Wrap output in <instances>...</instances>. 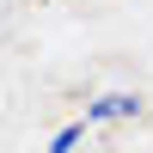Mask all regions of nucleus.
I'll use <instances>...</instances> for the list:
<instances>
[{"label":"nucleus","mask_w":153,"mask_h":153,"mask_svg":"<svg viewBox=\"0 0 153 153\" xmlns=\"http://www.w3.org/2000/svg\"><path fill=\"white\" fill-rule=\"evenodd\" d=\"M141 110V98H129V92H110V98H98L92 110H86V123H110V117H135Z\"/></svg>","instance_id":"nucleus-1"},{"label":"nucleus","mask_w":153,"mask_h":153,"mask_svg":"<svg viewBox=\"0 0 153 153\" xmlns=\"http://www.w3.org/2000/svg\"><path fill=\"white\" fill-rule=\"evenodd\" d=\"M80 135H86V123H68V129L55 135V147H49V153H74V147H80Z\"/></svg>","instance_id":"nucleus-2"}]
</instances>
